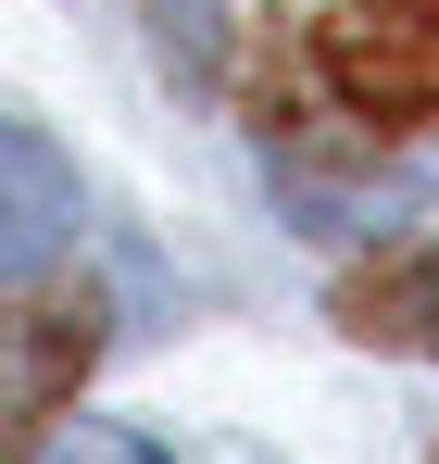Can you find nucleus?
<instances>
[{"mask_svg": "<svg viewBox=\"0 0 439 464\" xmlns=\"http://www.w3.org/2000/svg\"><path fill=\"white\" fill-rule=\"evenodd\" d=\"M314 76L365 126H439V0H339L314 25Z\"/></svg>", "mask_w": 439, "mask_h": 464, "instance_id": "1", "label": "nucleus"}, {"mask_svg": "<svg viewBox=\"0 0 439 464\" xmlns=\"http://www.w3.org/2000/svg\"><path fill=\"white\" fill-rule=\"evenodd\" d=\"M101 364V289L88 276H0V401L51 414Z\"/></svg>", "mask_w": 439, "mask_h": 464, "instance_id": "2", "label": "nucleus"}, {"mask_svg": "<svg viewBox=\"0 0 439 464\" xmlns=\"http://www.w3.org/2000/svg\"><path fill=\"white\" fill-rule=\"evenodd\" d=\"M75 214H88V201H75V163L51 151L38 126L0 113V276H38V264L75 238Z\"/></svg>", "mask_w": 439, "mask_h": 464, "instance_id": "3", "label": "nucleus"}, {"mask_svg": "<svg viewBox=\"0 0 439 464\" xmlns=\"http://www.w3.org/2000/svg\"><path fill=\"white\" fill-rule=\"evenodd\" d=\"M327 314H339V339H365V352L439 364V251H376V264H352V276L327 289Z\"/></svg>", "mask_w": 439, "mask_h": 464, "instance_id": "4", "label": "nucleus"}, {"mask_svg": "<svg viewBox=\"0 0 439 464\" xmlns=\"http://www.w3.org/2000/svg\"><path fill=\"white\" fill-rule=\"evenodd\" d=\"M151 51L176 63L189 88H214V51H226V13L214 0H151Z\"/></svg>", "mask_w": 439, "mask_h": 464, "instance_id": "5", "label": "nucleus"}, {"mask_svg": "<svg viewBox=\"0 0 439 464\" xmlns=\"http://www.w3.org/2000/svg\"><path fill=\"white\" fill-rule=\"evenodd\" d=\"M63 464H163V452H139L126 427H75V452H63Z\"/></svg>", "mask_w": 439, "mask_h": 464, "instance_id": "6", "label": "nucleus"}, {"mask_svg": "<svg viewBox=\"0 0 439 464\" xmlns=\"http://www.w3.org/2000/svg\"><path fill=\"white\" fill-rule=\"evenodd\" d=\"M38 427H51V414H25V401H0V464H38Z\"/></svg>", "mask_w": 439, "mask_h": 464, "instance_id": "7", "label": "nucleus"}]
</instances>
